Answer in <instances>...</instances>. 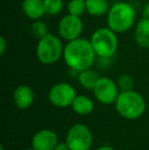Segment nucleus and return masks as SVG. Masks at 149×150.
Here are the masks:
<instances>
[{
    "mask_svg": "<svg viewBox=\"0 0 149 150\" xmlns=\"http://www.w3.org/2000/svg\"><path fill=\"white\" fill-rule=\"evenodd\" d=\"M66 142L71 150H90L93 142V136L86 125L76 124L68 130Z\"/></svg>",
    "mask_w": 149,
    "mask_h": 150,
    "instance_id": "6",
    "label": "nucleus"
},
{
    "mask_svg": "<svg viewBox=\"0 0 149 150\" xmlns=\"http://www.w3.org/2000/svg\"><path fill=\"white\" fill-rule=\"evenodd\" d=\"M92 91L95 98L104 105H110L112 103H115L119 94V88L117 86V83H114V81L106 77L99 78Z\"/></svg>",
    "mask_w": 149,
    "mask_h": 150,
    "instance_id": "8",
    "label": "nucleus"
},
{
    "mask_svg": "<svg viewBox=\"0 0 149 150\" xmlns=\"http://www.w3.org/2000/svg\"><path fill=\"white\" fill-rule=\"evenodd\" d=\"M62 57L72 71L80 73L84 69H91L95 61L96 54L90 40L80 37L66 42Z\"/></svg>",
    "mask_w": 149,
    "mask_h": 150,
    "instance_id": "1",
    "label": "nucleus"
},
{
    "mask_svg": "<svg viewBox=\"0 0 149 150\" xmlns=\"http://www.w3.org/2000/svg\"><path fill=\"white\" fill-rule=\"evenodd\" d=\"M107 27L117 34L126 33L136 22V10L132 4L126 1L115 2L106 14Z\"/></svg>",
    "mask_w": 149,
    "mask_h": 150,
    "instance_id": "2",
    "label": "nucleus"
},
{
    "mask_svg": "<svg viewBox=\"0 0 149 150\" xmlns=\"http://www.w3.org/2000/svg\"><path fill=\"white\" fill-rule=\"evenodd\" d=\"M0 150H4V146H3V145H1V146H0Z\"/></svg>",
    "mask_w": 149,
    "mask_h": 150,
    "instance_id": "25",
    "label": "nucleus"
},
{
    "mask_svg": "<svg viewBox=\"0 0 149 150\" xmlns=\"http://www.w3.org/2000/svg\"><path fill=\"white\" fill-rule=\"evenodd\" d=\"M142 16H143V18H149V1L144 5L143 10H142Z\"/></svg>",
    "mask_w": 149,
    "mask_h": 150,
    "instance_id": "23",
    "label": "nucleus"
},
{
    "mask_svg": "<svg viewBox=\"0 0 149 150\" xmlns=\"http://www.w3.org/2000/svg\"><path fill=\"white\" fill-rule=\"evenodd\" d=\"M64 45L61 40L53 34L38 40L36 55L38 60L43 64H53L64 55Z\"/></svg>",
    "mask_w": 149,
    "mask_h": 150,
    "instance_id": "5",
    "label": "nucleus"
},
{
    "mask_svg": "<svg viewBox=\"0 0 149 150\" xmlns=\"http://www.w3.org/2000/svg\"><path fill=\"white\" fill-rule=\"evenodd\" d=\"M64 0H44V7L46 14L56 16L64 9Z\"/></svg>",
    "mask_w": 149,
    "mask_h": 150,
    "instance_id": "17",
    "label": "nucleus"
},
{
    "mask_svg": "<svg viewBox=\"0 0 149 150\" xmlns=\"http://www.w3.org/2000/svg\"><path fill=\"white\" fill-rule=\"evenodd\" d=\"M72 108L77 115H88L93 111L94 103L89 97L84 95H77L72 104Z\"/></svg>",
    "mask_w": 149,
    "mask_h": 150,
    "instance_id": "14",
    "label": "nucleus"
},
{
    "mask_svg": "<svg viewBox=\"0 0 149 150\" xmlns=\"http://www.w3.org/2000/svg\"><path fill=\"white\" fill-rule=\"evenodd\" d=\"M96 150H115V149L112 146H108V145H103V146L98 147Z\"/></svg>",
    "mask_w": 149,
    "mask_h": 150,
    "instance_id": "24",
    "label": "nucleus"
},
{
    "mask_svg": "<svg viewBox=\"0 0 149 150\" xmlns=\"http://www.w3.org/2000/svg\"><path fill=\"white\" fill-rule=\"evenodd\" d=\"M99 78L100 77L98 76V74L91 69H84V71L78 73V81H79L80 85L88 90L94 89Z\"/></svg>",
    "mask_w": 149,
    "mask_h": 150,
    "instance_id": "16",
    "label": "nucleus"
},
{
    "mask_svg": "<svg viewBox=\"0 0 149 150\" xmlns=\"http://www.w3.org/2000/svg\"><path fill=\"white\" fill-rule=\"evenodd\" d=\"M22 9L25 16L33 21L40 20L46 13L44 0H24Z\"/></svg>",
    "mask_w": 149,
    "mask_h": 150,
    "instance_id": "12",
    "label": "nucleus"
},
{
    "mask_svg": "<svg viewBox=\"0 0 149 150\" xmlns=\"http://www.w3.org/2000/svg\"><path fill=\"white\" fill-rule=\"evenodd\" d=\"M68 12L76 16H82L86 12V0H70Z\"/></svg>",
    "mask_w": 149,
    "mask_h": 150,
    "instance_id": "18",
    "label": "nucleus"
},
{
    "mask_svg": "<svg viewBox=\"0 0 149 150\" xmlns=\"http://www.w3.org/2000/svg\"><path fill=\"white\" fill-rule=\"evenodd\" d=\"M57 143V134L48 129L38 131L32 139V147L36 150H54Z\"/></svg>",
    "mask_w": 149,
    "mask_h": 150,
    "instance_id": "10",
    "label": "nucleus"
},
{
    "mask_svg": "<svg viewBox=\"0 0 149 150\" xmlns=\"http://www.w3.org/2000/svg\"><path fill=\"white\" fill-rule=\"evenodd\" d=\"M54 150H71V148L68 147V143H57V145L55 146V148H54Z\"/></svg>",
    "mask_w": 149,
    "mask_h": 150,
    "instance_id": "22",
    "label": "nucleus"
},
{
    "mask_svg": "<svg viewBox=\"0 0 149 150\" xmlns=\"http://www.w3.org/2000/svg\"><path fill=\"white\" fill-rule=\"evenodd\" d=\"M109 8L107 0H86V12L92 16H105Z\"/></svg>",
    "mask_w": 149,
    "mask_h": 150,
    "instance_id": "15",
    "label": "nucleus"
},
{
    "mask_svg": "<svg viewBox=\"0 0 149 150\" xmlns=\"http://www.w3.org/2000/svg\"><path fill=\"white\" fill-rule=\"evenodd\" d=\"M135 41L142 48H149V18H142L136 24Z\"/></svg>",
    "mask_w": 149,
    "mask_h": 150,
    "instance_id": "13",
    "label": "nucleus"
},
{
    "mask_svg": "<svg viewBox=\"0 0 149 150\" xmlns=\"http://www.w3.org/2000/svg\"><path fill=\"white\" fill-rule=\"evenodd\" d=\"M117 86H119L121 91H130L133 90L134 81L133 78L128 74H124V75L119 76V80H117Z\"/></svg>",
    "mask_w": 149,
    "mask_h": 150,
    "instance_id": "20",
    "label": "nucleus"
},
{
    "mask_svg": "<svg viewBox=\"0 0 149 150\" xmlns=\"http://www.w3.org/2000/svg\"><path fill=\"white\" fill-rule=\"evenodd\" d=\"M6 46H7V44H6L5 39H4V37H1L0 38V55L4 54L6 50Z\"/></svg>",
    "mask_w": 149,
    "mask_h": 150,
    "instance_id": "21",
    "label": "nucleus"
},
{
    "mask_svg": "<svg viewBox=\"0 0 149 150\" xmlns=\"http://www.w3.org/2000/svg\"><path fill=\"white\" fill-rule=\"evenodd\" d=\"M91 45L96 56L100 58H109L117 52L119 47L117 34L110 28H99L92 34Z\"/></svg>",
    "mask_w": 149,
    "mask_h": 150,
    "instance_id": "4",
    "label": "nucleus"
},
{
    "mask_svg": "<svg viewBox=\"0 0 149 150\" xmlns=\"http://www.w3.org/2000/svg\"><path fill=\"white\" fill-rule=\"evenodd\" d=\"M31 32H32L33 36H34L35 38H37L38 40L45 37V36H47L48 34H49L47 25L41 20L34 21V23H33L32 26H31Z\"/></svg>",
    "mask_w": 149,
    "mask_h": 150,
    "instance_id": "19",
    "label": "nucleus"
},
{
    "mask_svg": "<svg viewBox=\"0 0 149 150\" xmlns=\"http://www.w3.org/2000/svg\"><path fill=\"white\" fill-rule=\"evenodd\" d=\"M83 28L84 25L81 16H76L68 13L59 21L58 34L62 39L68 42L81 37Z\"/></svg>",
    "mask_w": 149,
    "mask_h": 150,
    "instance_id": "9",
    "label": "nucleus"
},
{
    "mask_svg": "<svg viewBox=\"0 0 149 150\" xmlns=\"http://www.w3.org/2000/svg\"><path fill=\"white\" fill-rule=\"evenodd\" d=\"M114 104L119 115L127 120L139 119L146 110L144 97L134 90L121 91Z\"/></svg>",
    "mask_w": 149,
    "mask_h": 150,
    "instance_id": "3",
    "label": "nucleus"
},
{
    "mask_svg": "<svg viewBox=\"0 0 149 150\" xmlns=\"http://www.w3.org/2000/svg\"><path fill=\"white\" fill-rule=\"evenodd\" d=\"M34 91L28 85H20L13 91V102L20 109H28L34 102Z\"/></svg>",
    "mask_w": 149,
    "mask_h": 150,
    "instance_id": "11",
    "label": "nucleus"
},
{
    "mask_svg": "<svg viewBox=\"0 0 149 150\" xmlns=\"http://www.w3.org/2000/svg\"><path fill=\"white\" fill-rule=\"evenodd\" d=\"M76 96V90L71 84L57 83L50 88L48 92V99L50 103L56 107L72 106Z\"/></svg>",
    "mask_w": 149,
    "mask_h": 150,
    "instance_id": "7",
    "label": "nucleus"
},
{
    "mask_svg": "<svg viewBox=\"0 0 149 150\" xmlns=\"http://www.w3.org/2000/svg\"><path fill=\"white\" fill-rule=\"evenodd\" d=\"M26 150H36L34 148V147H32V148H28V149H26Z\"/></svg>",
    "mask_w": 149,
    "mask_h": 150,
    "instance_id": "26",
    "label": "nucleus"
}]
</instances>
